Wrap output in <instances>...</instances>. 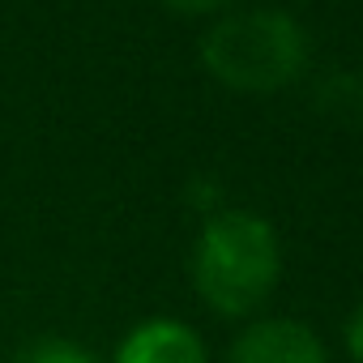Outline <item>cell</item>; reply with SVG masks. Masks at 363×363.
I'll return each instance as SVG.
<instances>
[{"label":"cell","mask_w":363,"mask_h":363,"mask_svg":"<svg viewBox=\"0 0 363 363\" xmlns=\"http://www.w3.org/2000/svg\"><path fill=\"white\" fill-rule=\"evenodd\" d=\"M111 363H210V354H206V342L193 325L154 316V320H141L116 346Z\"/></svg>","instance_id":"277c9868"},{"label":"cell","mask_w":363,"mask_h":363,"mask_svg":"<svg viewBox=\"0 0 363 363\" xmlns=\"http://www.w3.org/2000/svg\"><path fill=\"white\" fill-rule=\"evenodd\" d=\"M303 56H308V43L299 22L278 9L231 13L201 43L206 69L227 90H240V94H274L291 86L303 69Z\"/></svg>","instance_id":"7a4b0ae2"},{"label":"cell","mask_w":363,"mask_h":363,"mask_svg":"<svg viewBox=\"0 0 363 363\" xmlns=\"http://www.w3.org/2000/svg\"><path fill=\"white\" fill-rule=\"evenodd\" d=\"M231 363H329V354L312 325L291 316H261L248 320L231 342Z\"/></svg>","instance_id":"3957f363"},{"label":"cell","mask_w":363,"mask_h":363,"mask_svg":"<svg viewBox=\"0 0 363 363\" xmlns=\"http://www.w3.org/2000/svg\"><path fill=\"white\" fill-rule=\"evenodd\" d=\"M167 5L184 9V13H206V9H218V5H227V0H167Z\"/></svg>","instance_id":"52a82bcc"},{"label":"cell","mask_w":363,"mask_h":363,"mask_svg":"<svg viewBox=\"0 0 363 363\" xmlns=\"http://www.w3.org/2000/svg\"><path fill=\"white\" fill-rule=\"evenodd\" d=\"M346 350H350L354 363H363V308L346 320Z\"/></svg>","instance_id":"8992f818"},{"label":"cell","mask_w":363,"mask_h":363,"mask_svg":"<svg viewBox=\"0 0 363 363\" xmlns=\"http://www.w3.org/2000/svg\"><path fill=\"white\" fill-rule=\"evenodd\" d=\"M282 278V248L274 227L248 210H218L206 218L193 248V286L218 316H252Z\"/></svg>","instance_id":"6da1fadb"},{"label":"cell","mask_w":363,"mask_h":363,"mask_svg":"<svg viewBox=\"0 0 363 363\" xmlns=\"http://www.w3.org/2000/svg\"><path fill=\"white\" fill-rule=\"evenodd\" d=\"M18 363H103V359H94L86 346H77V342H65V337H39V342H30L22 354H18Z\"/></svg>","instance_id":"5b68a950"}]
</instances>
